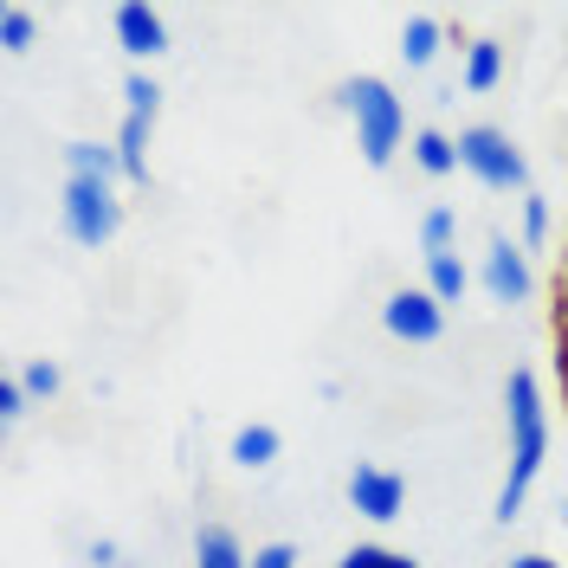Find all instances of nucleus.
<instances>
[{
	"mask_svg": "<svg viewBox=\"0 0 568 568\" xmlns=\"http://www.w3.org/2000/svg\"><path fill=\"white\" fill-rule=\"evenodd\" d=\"M504 420H510V471H504V491H497V524H510L530 497L536 471L549 459V407H542V388H536L530 368H510L504 382Z\"/></svg>",
	"mask_w": 568,
	"mask_h": 568,
	"instance_id": "1",
	"label": "nucleus"
},
{
	"mask_svg": "<svg viewBox=\"0 0 568 568\" xmlns=\"http://www.w3.org/2000/svg\"><path fill=\"white\" fill-rule=\"evenodd\" d=\"M336 104L355 116V149H362V162H368V169H388L394 149L407 142V104L394 98L382 78H349V84L336 91Z\"/></svg>",
	"mask_w": 568,
	"mask_h": 568,
	"instance_id": "2",
	"label": "nucleus"
},
{
	"mask_svg": "<svg viewBox=\"0 0 568 568\" xmlns=\"http://www.w3.org/2000/svg\"><path fill=\"white\" fill-rule=\"evenodd\" d=\"M459 169L471 181H485L491 194H530V162H524V149L510 142V130H497V123L459 130Z\"/></svg>",
	"mask_w": 568,
	"mask_h": 568,
	"instance_id": "3",
	"label": "nucleus"
},
{
	"mask_svg": "<svg viewBox=\"0 0 568 568\" xmlns=\"http://www.w3.org/2000/svg\"><path fill=\"white\" fill-rule=\"evenodd\" d=\"M59 220H65V233L78 246H110L116 240V226H123V201H116V187L104 181H71L65 175V201H59Z\"/></svg>",
	"mask_w": 568,
	"mask_h": 568,
	"instance_id": "4",
	"label": "nucleus"
},
{
	"mask_svg": "<svg viewBox=\"0 0 568 568\" xmlns=\"http://www.w3.org/2000/svg\"><path fill=\"white\" fill-rule=\"evenodd\" d=\"M382 329H388L394 343H439L446 336V304L426 284H407V291H394L388 304H382Z\"/></svg>",
	"mask_w": 568,
	"mask_h": 568,
	"instance_id": "5",
	"label": "nucleus"
},
{
	"mask_svg": "<svg viewBox=\"0 0 568 568\" xmlns=\"http://www.w3.org/2000/svg\"><path fill=\"white\" fill-rule=\"evenodd\" d=\"M349 504H355V517H368V524H394V517L407 510V478L388 471V465L362 459L349 471Z\"/></svg>",
	"mask_w": 568,
	"mask_h": 568,
	"instance_id": "6",
	"label": "nucleus"
},
{
	"mask_svg": "<svg viewBox=\"0 0 568 568\" xmlns=\"http://www.w3.org/2000/svg\"><path fill=\"white\" fill-rule=\"evenodd\" d=\"M485 291H491L497 304H524L536 291V278H530V258L510 246L504 233H491V246H485Z\"/></svg>",
	"mask_w": 568,
	"mask_h": 568,
	"instance_id": "7",
	"label": "nucleus"
},
{
	"mask_svg": "<svg viewBox=\"0 0 568 568\" xmlns=\"http://www.w3.org/2000/svg\"><path fill=\"white\" fill-rule=\"evenodd\" d=\"M110 27H116V45H123L130 59H155V52H169V20H162L155 7H142V0H123V7L110 13Z\"/></svg>",
	"mask_w": 568,
	"mask_h": 568,
	"instance_id": "8",
	"label": "nucleus"
},
{
	"mask_svg": "<svg viewBox=\"0 0 568 568\" xmlns=\"http://www.w3.org/2000/svg\"><path fill=\"white\" fill-rule=\"evenodd\" d=\"M65 169H71V181H104V187H116L123 155H116V142H65Z\"/></svg>",
	"mask_w": 568,
	"mask_h": 568,
	"instance_id": "9",
	"label": "nucleus"
},
{
	"mask_svg": "<svg viewBox=\"0 0 568 568\" xmlns=\"http://www.w3.org/2000/svg\"><path fill=\"white\" fill-rule=\"evenodd\" d=\"M194 568H252V556L240 549V536L226 524H201L194 530Z\"/></svg>",
	"mask_w": 568,
	"mask_h": 568,
	"instance_id": "10",
	"label": "nucleus"
},
{
	"mask_svg": "<svg viewBox=\"0 0 568 568\" xmlns=\"http://www.w3.org/2000/svg\"><path fill=\"white\" fill-rule=\"evenodd\" d=\"M439 45H446V33H439V20L433 13H414L407 27H400V59H407V71H420L439 59Z\"/></svg>",
	"mask_w": 568,
	"mask_h": 568,
	"instance_id": "11",
	"label": "nucleus"
},
{
	"mask_svg": "<svg viewBox=\"0 0 568 568\" xmlns=\"http://www.w3.org/2000/svg\"><path fill=\"white\" fill-rule=\"evenodd\" d=\"M278 426H265V420H252V426H240L233 433V465H246V471H258V465H272L278 459Z\"/></svg>",
	"mask_w": 568,
	"mask_h": 568,
	"instance_id": "12",
	"label": "nucleus"
},
{
	"mask_svg": "<svg viewBox=\"0 0 568 568\" xmlns=\"http://www.w3.org/2000/svg\"><path fill=\"white\" fill-rule=\"evenodd\" d=\"M504 78V45L497 39H471L465 45V91H497Z\"/></svg>",
	"mask_w": 568,
	"mask_h": 568,
	"instance_id": "13",
	"label": "nucleus"
},
{
	"mask_svg": "<svg viewBox=\"0 0 568 568\" xmlns=\"http://www.w3.org/2000/svg\"><path fill=\"white\" fill-rule=\"evenodd\" d=\"M465 284H471V272L459 265V252H433V258H426V291H433L439 304H459Z\"/></svg>",
	"mask_w": 568,
	"mask_h": 568,
	"instance_id": "14",
	"label": "nucleus"
},
{
	"mask_svg": "<svg viewBox=\"0 0 568 568\" xmlns=\"http://www.w3.org/2000/svg\"><path fill=\"white\" fill-rule=\"evenodd\" d=\"M116 155H123V181H149V116H123Z\"/></svg>",
	"mask_w": 568,
	"mask_h": 568,
	"instance_id": "15",
	"label": "nucleus"
},
{
	"mask_svg": "<svg viewBox=\"0 0 568 568\" xmlns=\"http://www.w3.org/2000/svg\"><path fill=\"white\" fill-rule=\"evenodd\" d=\"M414 162H420L426 175H453V169H459V142L439 136V130H420V136H414Z\"/></svg>",
	"mask_w": 568,
	"mask_h": 568,
	"instance_id": "16",
	"label": "nucleus"
},
{
	"mask_svg": "<svg viewBox=\"0 0 568 568\" xmlns=\"http://www.w3.org/2000/svg\"><path fill=\"white\" fill-rule=\"evenodd\" d=\"M33 39H39V20L27 13V7H0V52H33Z\"/></svg>",
	"mask_w": 568,
	"mask_h": 568,
	"instance_id": "17",
	"label": "nucleus"
},
{
	"mask_svg": "<svg viewBox=\"0 0 568 568\" xmlns=\"http://www.w3.org/2000/svg\"><path fill=\"white\" fill-rule=\"evenodd\" d=\"M123 104H130V116H149V123H155V110H162V84H155L149 71H130V78H123Z\"/></svg>",
	"mask_w": 568,
	"mask_h": 568,
	"instance_id": "18",
	"label": "nucleus"
},
{
	"mask_svg": "<svg viewBox=\"0 0 568 568\" xmlns=\"http://www.w3.org/2000/svg\"><path fill=\"white\" fill-rule=\"evenodd\" d=\"M453 233H459L453 207H426V220H420V246H426V258H433V252H453Z\"/></svg>",
	"mask_w": 568,
	"mask_h": 568,
	"instance_id": "19",
	"label": "nucleus"
},
{
	"mask_svg": "<svg viewBox=\"0 0 568 568\" xmlns=\"http://www.w3.org/2000/svg\"><path fill=\"white\" fill-rule=\"evenodd\" d=\"M336 568H420V562H414V556H400V549H382V542H355Z\"/></svg>",
	"mask_w": 568,
	"mask_h": 568,
	"instance_id": "20",
	"label": "nucleus"
},
{
	"mask_svg": "<svg viewBox=\"0 0 568 568\" xmlns=\"http://www.w3.org/2000/svg\"><path fill=\"white\" fill-rule=\"evenodd\" d=\"M27 400H33V394H27V382H20V375H0V420H7V426L27 420Z\"/></svg>",
	"mask_w": 568,
	"mask_h": 568,
	"instance_id": "21",
	"label": "nucleus"
},
{
	"mask_svg": "<svg viewBox=\"0 0 568 568\" xmlns=\"http://www.w3.org/2000/svg\"><path fill=\"white\" fill-rule=\"evenodd\" d=\"M542 240H549V201L524 194V246H542Z\"/></svg>",
	"mask_w": 568,
	"mask_h": 568,
	"instance_id": "22",
	"label": "nucleus"
},
{
	"mask_svg": "<svg viewBox=\"0 0 568 568\" xmlns=\"http://www.w3.org/2000/svg\"><path fill=\"white\" fill-rule=\"evenodd\" d=\"M20 382H27L33 400H52V394H59V368H52V362H27V368H20Z\"/></svg>",
	"mask_w": 568,
	"mask_h": 568,
	"instance_id": "23",
	"label": "nucleus"
},
{
	"mask_svg": "<svg viewBox=\"0 0 568 568\" xmlns=\"http://www.w3.org/2000/svg\"><path fill=\"white\" fill-rule=\"evenodd\" d=\"M252 568H297V549H291V542H265V549L252 556Z\"/></svg>",
	"mask_w": 568,
	"mask_h": 568,
	"instance_id": "24",
	"label": "nucleus"
},
{
	"mask_svg": "<svg viewBox=\"0 0 568 568\" xmlns=\"http://www.w3.org/2000/svg\"><path fill=\"white\" fill-rule=\"evenodd\" d=\"M84 562H91V568H116V542H110V536H98V542L84 549Z\"/></svg>",
	"mask_w": 568,
	"mask_h": 568,
	"instance_id": "25",
	"label": "nucleus"
},
{
	"mask_svg": "<svg viewBox=\"0 0 568 568\" xmlns=\"http://www.w3.org/2000/svg\"><path fill=\"white\" fill-rule=\"evenodd\" d=\"M510 568H562V562H549V556H510Z\"/></svg>",
	"mask_w": 568,
	"mask_h": 568,
	"instance_id": "26",
	"label": "nucleus"
}]
</instances>
